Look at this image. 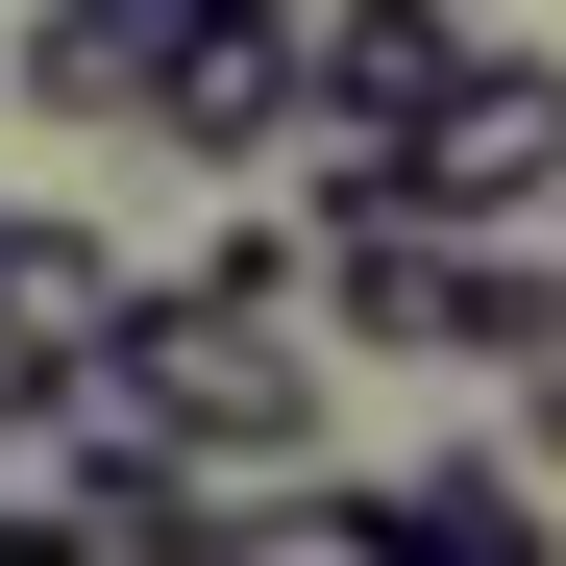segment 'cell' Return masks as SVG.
Here are the masks:
<instances>
[{"mask_svg": "<svg viewBox=\"0 0 566 566\" xmlns=\"http://www.w3.org/2000/svg\"><path fill=\"white\" fill-rule=\"evenodd\" d=\"M99 369H124V419L198 468V493H271V468H321V321H296V296H222V271H124Z\"/></svg>", "mask_w": 566, "mask_h": 566, "instance_id": "obj_1", "label": "cell"}, {"mask_svg": "<svg viewBox=\"0 0 566 566\" xmlns=\"http://www.w3.org/2000/svg\"><path fill=\"white\" fill-rule=\"evenodd\" d=\"M172 25H198V0H25V99H50V124H124Z\"/></svg>", "mask_w": 566, "mask_h": 566, "instance_id": "obj_7", "label": "cell"}, {"mask_svg": "<svg viewBox=\"0 0 566 566\" xmlns=\"http://www.w3.org/2000/svg\"><path fill=\"white\" fill-rule=\"evenodd\" d=\"M124 148H172V172H271V148H296V0H198V25L148 50Z\"/></svg>", "mask_w": 566, "mask_h": 566, "instance_id": "obj_3", "label": "cell"}, {"mask_svg": "<svg viewBox=\"0 0 566 566\" xmlns=\"http://www.w3.org/2000/svg\"><path fill=\"white\" fill-rule=\"evenodd\" d=\"M369 517H395V566H566V493H517L493 443H443V468H395Z\"/></svg>", "mask_w": 566, "mask_h": 566, "instance_id": "obj_6", "label": "cell"}, {"mask_svg": "<svg viewBox=\"0 0 566 566\" xmlns=\"http://www.w3.org/2000/svg\"><path fill=\"white\" fill-rule=\"evenodd\" d=\"M468 50H493L468 0H296V124H345V148H395V124L443 99V74H468Z\"/></svg>", "mask_w": 566, "mask_h": 566, "instance_id": "obj_4", "label": "cell"}, {"mask_svg": "<svg viewBox=\"0 0 566 566\" xmlns=\"http://www.w3.org/2000/svg\"><path fill=\"white\" fill-rule=\"evenodd\" d=\"M99 321H124V247L74 222V198H0V395H50Z\"/></svg>", "mask_w": 566, "mask_h": 566, "instance_id": "obj_5", "label": "cell"}, {"mask_svg": "<svg viewBox=\"0 0 566 566\" xmlns=\"http://www.w3.org/2000/svg\"><path fill=\"white\" fill-rule=\"evenodd\" d=\"M198 566H395V517H369L345 468H271V493H222V517H198Z\"/></svg>", "mask_w": 566, "mask_h": 566, "instance_id": "obj_8", "label": "cell"}, {"mask_svg": "<svg viewBox=\"0 0 566 566\" xmlns=\"http://www.w3.org/2000/svg\"><path fill=\"white\" fill-rule=\"evenodd\" d=\"M493 468H517V493H566V345L517 369V443H493Z\"/></svg>", "mask_w": 566, "mask_h": 566, "instance_id": "obj_9", "label": "cell"}, {"mask_svg": "<svg viewBox=\"0 0 566 566\" xmlns=\"http://www.w3.org/2000/svg\"><path fill=\"white\" fill-rule=\"evenodd\" d=\"M395 222H443V247H542L566 222V50H468L443 74L395 124Z\"/></svg>", "mask_w": 566, "mask_h": 566, "instance_id": "obj_2", "label": "cell"}, {"mask_svg": "<svg viewBox=\"0 0 566 566\" xmlns=\"http://www.w3.org/2000/svg\"><path fill=\"white\" fill-rule=\"evenodd\" d=\"M0 566H99V517H74V493H0Z\"/></svg>", "mask_w": 566, "mask_h": 566, "instance_id": "obj_10", "label": "cell"}]
</instances>
